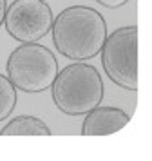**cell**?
Instances as JSON below:
<instances>
[{"mask_svg":"<svg viewBox=\"0 0 152 161\" xmlns=\"http://www.w3.org/2000/svg\"><path fill=\"white\" fill-rule=\"evenodd\" d=\"M53 44L69 60H91L100 54L107 38L105 18L87 6H71L53 18Z\"/></svg>","mask_w":152,"mask_h":161,"instance_id":"cell-1","label":"cell"},{"mask_svg":"<svg viewBox=\"0 0 152 161\" xmlns=\"http://www.w3.org/2000/svg\"><path fill=\"white\" fill-rule=\"evenodd\" d=\"M53 102L67 116L87 114L103 100V80L91 64H69L53 81Z\"/></svg>","mask_w":152,"mask_h":161,"instance_id":"cell-2","label":"cell"},{"mask_svg":"<svg viewBox=\"0 0 152 161\" xmlns=\"http://www.w3.org/2000/svg\"><path fill=\"white\" fill-rule=\"evenodd\" d=\"M6 69L9 81L24 92H42L51 89L58 74L54 54L36 42L16 47L7 58Z\"/></svg>","mask_w":152,"mask_h":161,"instance_id":"cell-3","label":"cell"},{"mask_svg":"<svg viewBox=\"0 0 152 161\" xmlns=\"http://www.w3.org/2000/svg\"><path fill=\"white\" fill-rule=\"evenodd\" d=\"M103 69L116 85L138 91V25L118 27L101 45Z\"/></svg>","mask_w":152,"mask_h":161,"instance_id":"cell-4","label":"cell"},{"mask_svg":"<svg viewBox=\"0 0 152 161\" xmlns=\"http://www.w3.org/2000/svg\"><path fill=\"white\" fill-rule=\"evenodd\" d=\"M4 25L7 35L22 44L38 42L53 25L51 6L45 0H13L6 8Z\"/></svg>","mask_w":152,"mask_h":161,"instance_id":"cell-5","label":"cell"},{"mask_svg":"<svg viewBox=\"0 0 152 161\" xmlns=\"http://www.w3.org/2000/svg\"><path fill=\"white\" fill-rule=\"evenodd\" d=\"M130 121V116L118 107H94L85 114L82 136H107L114 134Z\"/></svg>","mask_w":152,"mask_h":161,"instance_id":"cell-6","label":"cell"},{"mask_svg":"<svg viewBox=\"0 0 152 161\" xmlns=\"http://www.w3.org/2000/svg\"><path fill=\"white\" fill-rule=\"evenodd\" d=\"M0 136H51V130L40 118L22 114L13 118L0 130Z\"/></svg>","mask_w":152,"mask_h":161,"instance_id":"cell-7","label":"cell"},{"mask_svg":"<svg viewBox=\"0 0 152 161\" xmlns=\"http://www.w3.org/2000/svg\"><path fill=\"white\" fill-rule=\"evenodd\" d=\"M16 87L9 81L7 76L0 74V121H4L11 116V112L16 107Z\"/></svg>","mask_w":152,"mask_h":161,"instance_id":"cell-8","label":"cell"},{"mask_svg":"<svg viewBox=\"0 0 152 161\" xmlns=\"http://www.w3.org/2000/svg\"><path fill=\"white\" fill-rule=\"evenodd\" d=\"M98 4H101V6H105V8L109 9H116V8H121V6H125L129 0H96Z\"/></svg>","mask_w":152,"mask_h":161,"instance_id":"cell-9","label":"cell"},{"mask_svg":"<svg viewBox=\"0 0 152 161\" xmlns=\"http://www.w3.org/2000/svg\"><path fill=\"white\" fill-rule=\"evenodd\" d=\"M6 8H7V2H6V0H0V25L4 24V15H6Z\"/></svg>","mask_w":152,"mask_h":161,"instance_id":"cell-10","label":"cell"}]
</instances>
